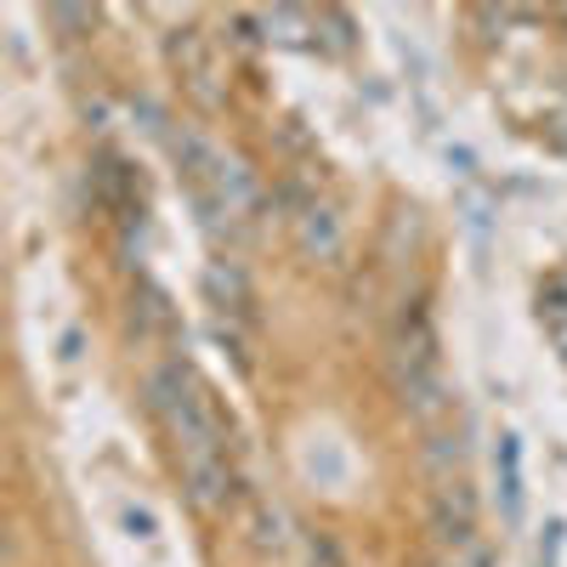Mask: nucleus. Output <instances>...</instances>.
Wrapping results in <instances>:
<instances>
[{"mask_svg": "<svg viewBox=\"0 0 567 567\" xmlns=\"http://www.w3.org/2000/svg\"><path fill=\"white\" fill-rule=\"evenodd\" d=\"M556 341H561V352H567V323H561V329H556Z\"/></svg>", "mask_w": 567, "mask_h": 567, "instance_id": "14", "label": "nucleus"}, {"mask_svg": "<svg viewBox=\"0 0 567 567\" xmlns=\"http://www.w3.org/2000/svg\"><path fill=\"white\" fill-rule=\"evenodd\" d=\"M278 528H284L278 511H272V505H256V545H261V550H278V545H284Z\"/></svg>", "mask_w": 567, "mask_h": 567, "instance_id": "12", "label": "nucleus"}, {"mask_svg": "<svg viewBox=\"0 0 567 567\" xmlns=\"http://www.w3.org/2000/svg\"><path fill=\"white\" fill-rule=\"evenodd\" d=\"M142 398H148V414L165 425V437L182 454H210V449H227V420L216 409L210 392H199L187 381V363H159L148 381H142Z\"/></svg>", "mask_w": 567, "mask_h": 567, "instance_id": "1", "label": "nucleus"}, {"mask_svg": "<svg viewBox=\"0 0 567 567\" xmlns=\"http://www.w3.org/2000/svg\"><path fill=\"white\" fill-rule=\"evenodd\" d=\"M425 528H432V545L449 550V545H465V539H477V494H471L465 477L454 483H437L432 499H425Z\"/></svg>", "mask_w": 567, "mask_h": 567, "instance_id": "3", "label": "nucleus"}, {"mask_svg": "<svg viewBox=\"0 0 567 567\" xmlns=\"http://www.w3.org/2000/svg\"><path fill=\"white\" fill-rule=\"evenodd\" d=\"M539 312H545V318H550L556 329L567 323V267H556V272H550L545 296H539Z\"/></svg>", "mask_w": 567, "mask_h": 567, "instance_id": "10", "label": "nucleus"}, {"mask_svg": "<svg viewBox=\"0 0 567 567\" xmlns=\"http://www.w3.org/2000/svg\"><path fill=\"white\" fill-rule=\"evenodd\" d=\"M290 221H296V245H301L307 261H323V267H336V261H341V250H347V227H341L336 205L312 199V205H307L301 216H290Z\"/></svg>", "mask_w": 567, "mask_h": 567, "instance_id": "4", "label": "nucleus"}, {"mask_svg": "<svg viewBox=\"0 0 567 567\" xmlns=\"http://www.w3.org/2000/svg\"><path fill=\"white\" fill-rule=\"evenodd\" d=\"M499 511L505 523H523V437H499Z\"/></svg>", "mask_w": 567, "mask_h": 567, "instance_id": "7", "label": "nucleus"}, {"mask_svg": "<svg viewBox=\"0 0 567 567\" xmlns=\"http://www.w3.org/2000/svg\"><path fill=\"white\" fill-rule=\"evenodd\" d=\"M392 392L414 420H437L449 409V386L437 369H392Z\"/></svg>", "mask_w": 567, "mask_h": 567, "instance_id": "5", "label": "nucleus"}, {"mask_svg": "<svg viewBox=\"0 0 567 567\" xmlns=\"http://www.w3.org/2000/svg\"><path fill=\"white\" fill-rule=\"evenodd\" d=\"M425 567H449V561H425Z\"/></svg>", "mask_w": 567, "mask_h": 567, "instance_id": "15", "label": "nucleus"}, {"mask_svg": "<svg viewBox=\"0 0 567 567\" xmlns=\"http://www.w3.org/2000/svg\"><path fill=\"white\" fill-rule=\"evenodd\" d=\"M437 561H449V567H494V545L477 534V539H465V545L437 550Z\"/></svg>", "mask_w": 567, "mask_h": 567, "instance_id": "9", "label": "nucleus"}, {"mask_svg": "<svg viewBox=\"0 0 567 567\" xmlns=\"http://www.w3.org/2000/svg\"><path fill=\"white\" fill-rule=\"evenodd\" d=\"M182 488H187V505L199 516H221L233 499H239V477L227 465V449H210V454H182Z\"/></svg>", "mask_w": 567, "mask_h": 567, "instance_id": "2", "label": "nucleus"}, {"mask_svg": "<svg viewBox=\"0 0 567 567\" xmlns=\"http://www.w3.org/2000/svg\"><path fill=\"white\" fill-rule=\"evenodd\" d=\"M420 460H425V471H432V483H454L460 465H465V443L449 437V432H432L425 449H420Z\"/></svg>", "mask_w": 567, "mask_h": 567, "instance_id": "8", "label": "nucleus"}, {"mask_svg": "<svg viewBox=\"0 0 567 567\" xmlns=\"http://www.w3.org/2000/svg\"><path fill=\"white\" fill-rule=\"evenodd\" d=\"M205 296L216 301V312L227 318H250L256 312V290H250V278L239 261H210L205 267Z\"/></svg>", "mask_w": 567, "mask_h": 567, "instance_id": "6", "label": "nucleus"}, {"mask_svg": "<svg viewBox=\"0 0 567 567\" xmlns=\"http://www.w3.org/2000/svg\"><path fill=\"white\" fill-rule=\"evenodd\" d=\"M125 528L148 539V534H154V516H148V511H125Z\"/></svg>", "mask_w": 567, "mask_h": 567, "instance_id": "13", "label": "nucleus"}, {"mask_svg": "<svg viewBox=\"0 0 567 567\" xmlns=\"http://www.w3.org/2000/svg\"><path fill=\"white\" fill-rule=\"evenodd\" d=\"M45 23H52V29H69V40H80L74 29H97V12H91V7H52V12H45Z\"/></svg>", "mask_w": 567, "mask_h": 567, "instance_id": "11", "label": "nucleus"}]
</instances>
